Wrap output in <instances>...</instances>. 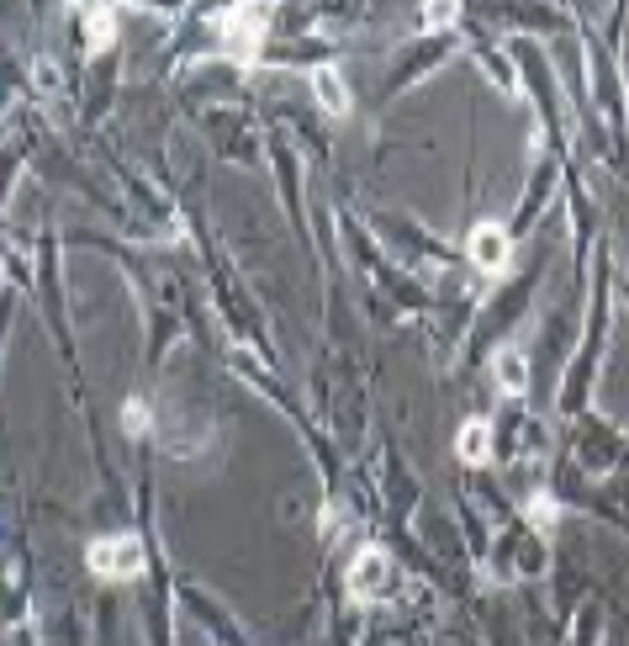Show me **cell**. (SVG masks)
<instances>
[{"mask_svg":"<svg viewBox=\"0 0 629 646\" xmlns=\"http://www.w3.org/2000/svg\"><path fill=\"white\" fill-rule=\"evenodd\" d=\"M85 567L101 583H133V578H144L149 556H144L138 535H106V541H95L85 552Z\"/></svg>","mask_w":629,"mask_h":646,"instance_id":"cell-1","label":"cell"},{"mask_svg":"<svg viewBox=\"0 0 629 646\" xmlns=\"http://www.w3.org/2000/svg\"><path fill=\"white\" fill-rule=\"evenodd\" d=\"M508 254H513V228H498V223H481V228H471V239H466V260L477 265L481 276L508 271Z\"/></svg>","mask_w":629,"mask_h":646,"instance_id":"cell-2","label":"cell"},{"mask_svg":"<svg viewBox=\"0 0 629 646\" xmlns=\"http://www.w3.org/2000/svg\"><path fill=\"white\" fill-rule=\"evenodd\" d=\"M391 583H397V567H391V556L381 546H365L350 562V588L359 599H381V593H391Z\"/></svg>","mask_w":629,"mask_h":646,"instance_id":"cell-3","label":"cell"},{"mask_svg":"<svg viewBox=\"0 0 629 646\" xmlns=\"http://www.w3.org/2000/svg\"><path fill=\"white\" fill-rule=\"evenodd\" d=\"M503 546H508L513 562L498 573V578H508V583H513V578H539V573H545V546H539V535L529 530V524H513Z\"/></svg>","mask_w":629,"mask_h":646,"instance_id":"cell-4","label":"cell"},{"mask_svg":"<svg viewBox=\"0 0 629 646\" xmlns=\"http://www.w3.org/2000/svg\"><path fill=\"white\" fill-rule=\"evenodd\" d=\"M159 445H164L170 456H196V451H207L211 445V424L207 419H185V413H175V419H164Z\"/></svg>","mask_w":629,"mask_h":646,"instance_id":"cell-5","label":"cell"},{"mask_svg":"<svg viewBox=\"0 0 629 646\" xmlns=\"http://www.w3.org/2000/svg\"><path fill=\"white\" fill-rule=\"evenodd\" d=\"M307 80H312V101H318V112H323V117H344V112L355 106V95H350V86L339 80V69H333V64H318Z\"/></svg>","mask_w":629,"mask_h":646,"instance_id":"cell-6","label":"cell"},{"mask_svg":"<svg viewBox=\"0 0 629 646\" xmlns=\"http://www.w3.org/2000/svg\"><path fill=\"white\" fill-rule=\"evenodd\" d=\"M492 376H498V387H503L508 398H518V393L529 387V361H524V350H518V344H503V350L492 355Z\"/></svg>","mask_w":629,"mask_h":646,"instance_id":"cell-7","label":"cell"},{"mask_svg":"<svg viewBox=\"0 0 629 646\" xmlns=\"http://www.w3.org/2000/svg\"><path fill=\"white\" fill-rule=\"evenodd\" d=\"M498 456V434H492V424H481V419H471L466 430H460V462L466 466H481Z\"/></svg>","mask_w":629,"mask_h":646,"instance_id":"cell-8","label":"cell"},{"mask_svg":"<svg viewBox=\"0 0 629 646\" xmlns=\"http://www.w3.org/2000/svg\"><path fill=\"white\" fill-rule=\"evenodd\" d=\"M80 22H85V43H90V48H112L117 11H80Z\"/></svg>","mask_w":629,"mask_h":646,"instance_id":"cell-9","label":"cell"},{"mask_svg":"<svg viewBox=\"0 0 629 646\" xmlns=\"http://www.w3.org/2000/svg\"><path fill=\"white\" fill-rule=\"evenodd\" d=\"M122 419H127V434H133V440L153 430V408H149V403H138V398H133L127 408H122Z\"/></svg>","mask_w":629,"mask_h":646,"instance_id":"cell-10","label":"cell"},{"mask_svg":"<svg viewBox=\"0 0 629 646\" xmlns=\"http://www.w3.org/2000/svg\"><path fill=\"white\" fill-rule=\"evenodd\" d=\"M529 503H535V509H529V520H535V524H556V514H561V509H556V498H550V492H535V498H529Z\"/></svg>","mask_w":629,"mask_h":646,"instance_id":"cell-11","label":"cell"}]
</instances>
